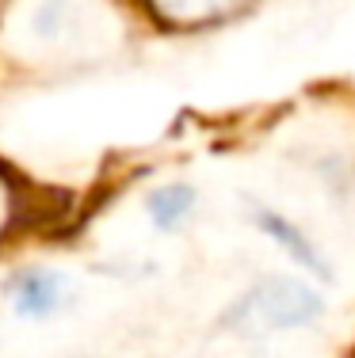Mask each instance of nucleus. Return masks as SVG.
<instances>
[{"label":"nucleus","instance_id":"5","mask_svg":"<svg viewBox=\"0 0 355 358\" xmlns=\"http://www.w3.org/2000/svg\"><path fill=\"white\" fill-rule=\"evenodd\" d=\"M141 4L168 31H207L244 15L252 0H141Z\"/></svg>","mask_w":355,"mask_h":358},{"label":"nucleus","instance_id":"2","mask_svg":"<svg viewBox=\"0 0 355 358\" xmlns=\"http://www.w3.org/2000/svg\"><path fill=\"white\" fill-rule=\"evenodd\" d=\"M325 317V297L298 275H267L252 282L222 313V324L237 336H279L309 328Z\"/></svg>","mask_w":355,"mask_h":358},{"label":"nucleus","instance_id":"7","mask_svg":"<svg viewBox=\"0 0 355 358\" xmlns=\"http://www.w3.org/2000/svg\"><path fill=\"white\" fill-rule=\"evenodd\" d=\"M8 217H12V191H8V179L0 176V229L8 225Z\"/></svg>","mask_w":355,"mask_h":358},{"label":"nucleus","instance_id":"1","mask_svg":"<svg viewBox=\"0 0 355 358\" xmlns=\"http://www.w3.org/2000/svg\"><path fill=\"white\" fill-rule=\"evenodd\" d=\"M118 15L107 0H12L4 42L23 62H99L118 46Z\"/></svg>","mask_w":355,"mask_h":358},{"label":"nucleus","instance_id":"6","mask_svg":"<svg viewBox=\"0 0 355 358\" xmlns=\"http://www.w3.org/2000/svg\"><path fill=\"white\" fill-rule=\"evenodd\" d=\"M195 210H199V191L191 183H180V179L160 183L146 194V217H149V225L165 236L180 233V229L195 217Z\"/></svg>","mask_w":355,"mask_h":358},{"label":"nucleus","instance_id":"3","mask_svg":"<svg viewBox=\"0 0 355 358\" xmlns=\"http://www.w3.org/2000/svg\"><path fill=\"white\" fill-rule=\"evenodd\" d=\"M8 297V309L15 313L20 320H50L69 305L73 286L62 271H50V267H23L8 278L4 286Z\"/></svg>","mask_w":355,"mask_h":358},{"label":"nucleus","instance_id":"4","mask_svg":"<svg viewBox=\"0 0 355 358\" xmlns=\"http://www.w3.org/2000/svg\"><path fill=\"white\" fill-rule=\"evenodd\" d=\"M249 221H252V225H256L260 233H264L267 241H272L275 248L283 252L298 271H306V275H314V278L333 282V267H328V259L321 255L317 244L309 241L306 233H302V225H294V221L283 217L279 210L264 206V202H252V199H249Z\"/></svg>","mask_w":355,"mask_h":358}]
</instances>
